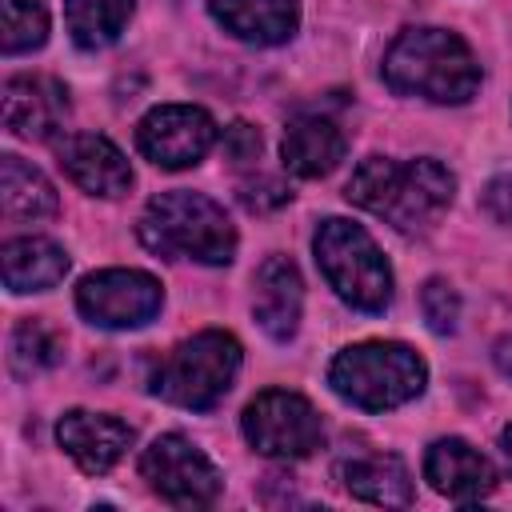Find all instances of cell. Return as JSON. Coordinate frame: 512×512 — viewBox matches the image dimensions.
<instances>
[{"label":"cell","instance_id":"obj_1","mask_svg":"<svg viewBox=\"0 0 512 512\" xmlns=\"http://www.w3.org/2000/svg\"><path fill=\"white\" fill-rule=\"evenodd\" d=\"M456 180L440 160H388L368 156L352 172L344 196L376 216H384L400 232H424L440 220V212L452 204Z\"/></svg>","mask_w":512,"mask_h":512},{"label":"cell","instance_id":"obj_2","mask_svg":"<svg viewBox=\"0 0 512 512\" xmlns=\"http://www.w3.org/2000/svg\"><path fill=\"white\" fill-rule=\"evenodd\" d=\"M384 80L404 96L464 104L480 88V64L448 28H404L384 52Z\"/></svg>","mask_w":512,"mask_h":512},{"label":"cell","instance_id":"obj_3","mask_svg":"<svg viewBox=\"0 0 512 512\" xmlns=\"http://www.w3.org/2000/svg\"><path fill=\"white\" fill-rule=\"evenodd\" d=\"M140 240L168 260L228 264L236 256V228L224 208L200 192H160L140 216Z\"/></svg>","mask_w":512,"mask_h":512},{"label":"cell","instance_id":"obj_4","mask_svg":"<svg viewBox=\"0 0 512 512\" xmlns=\"http://www.w3.org/2000/svg\"><path fill=\"white\" fill-rule=\"evenodd\" d=\"M424 380H428L424 360L396 340L352 344L328 368V384L336 388V396H344L364 412H388L408 404L412 396L424 392Z\"/></svg>","mask_w":512,"mask_h":512},{"label":"cell","instance_id":"obj_5","mask_svg":"<svg viewBox=\"0 0 512 512\" xmlns=\"http://www.w3.org/2000/svg\"><path fill=\"white\" fill-rule=\"evenodd\" d=\"M236 372H240V340L220 328H208L176 344L148 376V388L176 408L204 412L224 400Z\"/></svg>","mask_w":512,"mask_h":512},{"label":"cell","instance_id":"obj_6","mask_svg":"<svg viewBox=\"0 0 512 512\" xmlns=\"http://www.w3.org/2000/svg\"><path fill=\"white\" fill-rule=\"evenodd\" d=\"M316 264L324 280L336 288L340 300H348L360 312H384L392 300V268L384 264L376 240L352 224V220H324L316 228Z\"/></svg>","mask_w":512,"mask_h":512},{"label":"cell","instance_id":"obj_7","mask_svg":"<svg viewBox=\"0 0 512 512\" xmlns=\"http://www.w3.org/2000/svg\"><path fill=\"white\" fill-rule=\"evenodd\" d=\"M240 424H244L248 444L272 460H304L324 440V424H320L316 408L300 392H284V388L260 392L244 408Z\"/></svg>","mask_w":512,"mask_h":512},{"label":"cell","instance_id":"obj_8","mask_svg":"<svg viewBox=\"0 0 512 512\" xmlns=\"http://www.w3.org/2000/svg\"><path fill=\"white\" fill-rule=\"evenodd\" d=\"M140 476L148 488L176 508H208L220 496L216 464L180 432L156 436L140 456Z\"/></svg>","mask_w":512,"mask_h":512},{"label":"cell","instance_id":"obj_9","mask_svg":"<svg viewBox=\"0 0 512 512\" xmlns=\"http://www.w3.org/2000/svg\"><path fill=\"white\" fill-rule=\"evenodd\" d=\"M164 304V288L156 276L140 268H104L80 280L76 308L96 328H140Z\"/></svg>","mask_w":512,"mask_h":512},{"label":"cell","instance_id":"obj_10","mask_svg":"<svg viewBox=\"0 0 512 512\" xmlns=\"http://www.w3.org/2000/svg\"><path fill=\"white\" fill-rule=\"evenodd\" d=\"M136 144L156 168H192L216 144V120L196 104H160L140 120Z\"/></svg>","mask_w":512,"mask_h":512},{"label":"cell","instance_id":"obj_11","mask_svg":"<svg viewBox=\"0 0 512 512\" xmlns=\"http://www.w3.org/2000/svg\"><path fill=\"white\" fill-rule=\"evenodd\" d=\"M56 440L60 448L76 460L80 472L88 476H104L120 464V456L132 448V428L108 412H84V408H72L60 416L56 424Z\"/></svg>","mask_w":512,"mask_h":512},{"label":"cell","instance_id":"obj_12","mask_svg":"<svg viewBox=\"0 0 512 512\" xmlns=\"http://www.w3.org/2000/svg\"><path fill=\"white\" fill-rule=\"evenodd\" d=\"M68 120V92L52 76L4 80V128L20 140H48Z\"/></svg>","mask_w":512,"mask_h":512},{"label":"cell","instance_id":"obj_13","mask_svg":"<svg viewBox=\"0 0 512 512\" xmlns=\"http://www.w3.org/2000/svg\"><path fill=\"white\" fill-rule=\"evenodd\" d=\"M56 160H60L64 176L76 188H84L88 196H124L132 188V168L108 136L72 132V136L60 140Z\"/></svg>","mask_w":512,"mask_h":512},{"label":"cell","instance_id":"obj_14","mask_svg":"<svg viewBox=\"0 0 512 512\" xmlns=\"http://www.w3.org/2000/svg\"><path fill=\"white\" fill-rule=\"evenodd\" d=\"M424 476L440 496H448L456 504H476L496 488V472H492L488 456H480L468 440H456V436L436 440L428 448Z\"/></svg>","mask_w":512,"mask_h":512},{"label":"cell","instance_id":"obj_15","mask_svg":"<svg viewBox=\"0 0 512 512\" xmlns=\"http://www.w3.org/2000/svg\"><path fill=\"white\" fill-rule=\"evenodd\" d=\"M300 308H304V280L296 264L288 256H268L256 272V296H252L256 324L272 340H288L300 324Z\"/></svg>","mask_w":512,"mask_h":512},{"label":"cell","instance_id":"obj_16","mask_svg":"<svg viewBox=\"0 0 512 512\" xmlns=\"http://www.w3.org/2000/svg\"><path fill=\"white\" fill-rule=\"evenodd\" d=\"M344 132L328 120V116H316V112H304V116H292L288 128H284V144H280V156H284V168L304 176V180H316V176H328L340 160H344Z\"/></svg>","mask_w":512,"mask_h":512},{"label":"cell","instance_id":"obj_17","mask_svg":"<svg viewBox=\"0 0 512 512\" xmlns=\"http://www.w3.org/2000/svg\"><path fill=\"white\" fill-rule=\"evenodd\" d=\"M208 8L224 24V32L260 48L284 44L300 24L296 0H208Z\"/></svg>","mask_w":512,"mask_h":512},{"label":"cell","instance_id":"obj_18","mask_svg":"<svg viewBox=\"0 0 512 512\" xmlns=\"http://www.w3.org/2000/svg\"><path fill=\"white\" fill-rule=\"evenodd\" d=\"M340 480L364 504H380V508H404V504H412L408 468L392 452H360V456L344 460L340 464Z\"/></svg>","mask_w":512,"mask_h":512},{"label":"cell","instance_id":"obj_19","mask_svg":"<svg viewBox=\"0 0 512 512\" xmlns=\"http://www.w3.org/2000/svg\"><path fill=\"white\" fill-rule=\"evenodd\" d=\"M64 272H68L64 248L44 236H20L4 244V284L12 292H44L60 284Z\"/></svg>","mask_w":512,"mask_h":512},{"label":"cell","instance_id":"obj_20","mask_svg":"<svg viewBox=\"0 0 512 512\" xmlns=\"http://www.w3.org/2000/svg\"><path fill=\"white\" fill-rule=\"evenodd\" d=\"M0 208L8 220H44L56 212V188L20 156H0Z\"/></svg>","mask_w":512,"mask_h":512},{"label":"cell","instance_id":"obj_21","mask_svg":"<svg viewBox=\"0 0 512 512\" xmlns=\"http://www.w3.org/2000/svg\"><path fill=\"white\" fill-rule=\"evenodd\" d=\"M128 16L132 0H64V20L80 48H108L120 40Z\"/></svg>","mask_w":512,"mask_h":512},{"label":"cell","instance_id":"obj_22","mask_svg":"<svg viewBox=\"0 0 512 512\" xmlns=\"http://www.w3.org/2000/svg\"><path fill=\"white\" fill-rule=\"evenodd\" d=\"M60 352H64V344H60V336H56L44 320H24V324H16V332H12V352H8L16 376H32V372L52 368V364L60 360Z\"/></svg>","mask_w":512,"mask_h":512},{"label":"cell","instance_id":"obj_23","mask_svg":"<svg viewBox=\"0 0 512 512\" xmlns=\"http://www.w3.org/2000/svg\"><path fill=\"white\" fill-rule=\"evenodd\" d=\"M0 16H4L0 48L8 56L32 52V48H40L48 40V12L36 0H0Z\"/></svg>","mask_w":512,"mask_h":512},{"label":"cell","instance_id":"obj_24","mask_svg":"<svg viewBox=\"0 0 512 512\" xmlns=\"http://www.w3.org/2000/svg\"><path fill=\"white\" fill-rule=\"evenodd\" d=\"M420 308H424V320H428L432 332H452L456 328L460 300H456L448 280H428L424 292H420Z\"/></svg>","mask_w":512,"mask_h":512},{"label":"cell","instance_id":"obj_25","mask_svg":"<svg viewBox=\"0 0 512 512\" xmlns=\"http://www.w3.org/2000/svg\"><path fill=\"white\" fill-rule=\"evenodd\" d=\"M292 192L280 184V180H248V184H240V200H244V208H252V212H268V208H280L284 200H288Z\"/></svg>","mask_w":512,"mask_h":512},{"label":"cell","instance_id":"obj_26","mask_svg":"<svg viewBox=\"0 0 512 512\" xmlns=\"http://www.w3.org/2000/svg\"><path fill=\"white\" fill-rule=\"evenodd\" d=\"M224 152H228L236 164L256 160V156H260V132L248 128V124H232V128L224 132Z\"/></svg>","mask_w":512,"mask_h":512},{"label":"cell","instance_id":"obj_27","mask_svg":"<svg viewBox=\"0 0 512 512\" xmlns=\"http://www.w3.org/2000/svg\"><path fill=\"white\" fill-rule=\"evenodd\" d=\"M484 208H488V216H492V220L512 224V172L496 176V180L484 188Z\"/></svg>","mask_w":512,"mask_h":512},{"label":"cell","instance_id":"obj_28","mask_svg":"<svg viewBox=\"0 0 512 512\" xmlns=\"http://www.w3.org/2000/svg\"><path fill=\"white\" fill-rule=\"evenodd\" d=\"M492 356H496V368L512 380V336H504V340L496 344V352H492Z\"/></svg>","mask_w":512,"mask_h":512},{"label":"cell","instance_id":"obj_29","mask_svg":"<svg viewBox=\"0 0 512 512\" xmlns=\"http://www.w3.org/2000/svg\"><path fill=\"white\" fill-rule=\"evenodd\" d=\"M500 448H504V460H508V468H512V420H508L504 432H500Z\"/></svg>","mask_w":512,"mask_h":512}]
</instances>
